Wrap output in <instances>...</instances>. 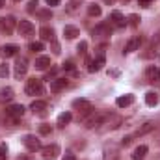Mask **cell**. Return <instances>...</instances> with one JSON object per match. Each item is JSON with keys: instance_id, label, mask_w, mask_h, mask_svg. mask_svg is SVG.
Returning a JSON list of instances; mask_svg holds the SVG:
<instances>
[{"instance_id": "cell-21", "label": "cell", "mask_w": 160, "mask_h": 160, "mask_svg": "<svg viewBox=\"0 0 160 160\" xmlns=\"http://www.w3.org/2000/svg\"><path fill=\"white\" fill-rule=\"evenodd\" d=\"M147 151H149L147 145H140V147H136L134 153H132V160H143L145 158V155H147Z\"/></svg>"}, {"instance_id": "cell-10", "label": "cell", "mask_w": 160, "mask_h": 160, "mask_svg": "<svg viewBox=\"0 0 160 160\" xmlns=\"http://www.w3.org/2000/svg\"><path fill=\"white\" fill-rule=\"evenodd\" d=\"M73 108L78 110V112H82V114H89V112H93L91 102L86 101V99H77V101H73Z\"/></svg>"}, {"instance_id": "cell-26", "label": "cell", "mask_w": 160, "mask_h": 160, "mask_svg": "<svg viewBox=\"0 0 160 160\" xmlns=\"http://www.w3.org/2000/svg\"><path fill=\"white\" fill-rule=\"evenodd\" d=\"M13 97H15V91H13L11 88H4V89H0V101H2V102L11 101Z\"/></svg>"}, {"instance_id": "cell-6", "label": "cell", "mask_w": 160, "mask_h": 160, "mask_svg": "<svg viewBox=\"0 0 160 160\" xmlns=\"http://www.w3.org/2000/svg\"><path fill=\"white\" fill-rule=\"evenodd\" d=\"M13 30H15V19L11 15L0 17V32H4L6 36H9V34H13Z\"/></svg>"}, {"instance_id": "cell-43", "label": "cell", "mask_w": 160, "mask_h": 160, "mask_svg": "<svg viewBox=\"0 0 160 160\" xmlns=\"http://www.w3.org/2000/svg\"><path fill=\"white\" fill-rule=\"evenodd\" d=\"M6 6V0H0V8H4Z\"/></svg>"}, {"instance_id": "cell-40", "label": "cell", "mask_w": 160, "mask_h": 160, "mask_svg": "<svg viewBox=\"0 0 160 160\" xmlns=\"http://www.w3.org/2000/svg\"><path fill=\"white\" fill-rule=\"evenodd\" d=\"M47 4H48V6H58L60 0H47Z\"/></svg>"}, {"instance_id": "cell-2", "label": "cell", "mask_w": 160, "mask_h": 160, "mask_svg": "<svg viewBox=\"0 0 160 160\" xmlns=\"http://www.w3.org/2000/svg\"><path fill=\"white\" fill-rule=\"evenodd\" d=\"M24 91H26V95H30V97L43 95V93H45V86H43V80H39V78H30V80H26Z\"/></svg>"}, {"instance_id": "cell-1", "label": "cell", "mask_w": 160, "mask_h": 160, "mask_svg": "<svg viewBox=\"0 0 160 160\" xmlns=\"http://www.w3.org/2000/svg\"><path fill=\"white\" fill-rule=\"evenodd\" d=\"M114 118V114H110V112H95V114H91L88 119H86V128H95V127H101V125H106L108 121Z\"/></svg>"}, {"instance_id": "cell-42", "label": "cell", "mask_w": 160, "mask_h": 160, "mask_svg": "<svg viewBox=\"0 0 160 160\" xmlns=\"http://www.w3.org/2000/svg\"><path fill=\"white\" fill-rule=\"evenodd\" d=\"M63 160H77V157H75V155H65Z\"/></svg>"}, {"instance_id": "cell-23", "label": "cell", "mask_w": 160, "mask_h": 160, "mask_svg": "<svg viewBox=\"0 0 160 160\" xmlns=\"http://www.w3.org/2000/svg\"><path fill=\"white\" fill-rule=\"evenodd\" d=\"M39 36H41V39L43 41H54V30L52 28H48V26H43L39 30Z\"/></svg>"}, {"instance_id": "cell-39", "label": "cell", "mask_w": 160, "mask_h": 160, "mask_svg": "<svg viewBox=\"0 0 160 160\" xmlns=\"http://www.w3.org/2000/svg\"><path fill=\"white\" fill-rule=\"evenodd\" d=\"M153 47H155V50H157V48H160V32L155 36V39H153Z\"/></svg>"}, {"instance_id": "cell-37", "label": "cell", "mask_w": 160, "mask_h": 160, "mask_svg": "<svg viewBox=\"0 0 160 160\" xmlns=\"http://www.w3.org/2000/svg\"><path fill=\"white\" fill-rule=\"evenodd\" d=\"M62 67H63V69H65V71H75V63H73V62H71V60H69V62H65V63H63V65H62Z\"/></svg>"}, {"instance_id": "cell-22", "label": "cell", "mask_w": 160, "mask_h": 160, "mask_svg": "<svg viewBox=\"0 0 160 160\" xmlns=\"http://www.w3.org/2000/svg\"><path fill=\"white\" fill-rule=\"evenodd\" d=\"M63 36H65L67 39H75L77 36H80V32H78V28H77V26L67 24V26H63Z\"/></svg>"}, {"instance_id": "cell-33", "label": "cell", "mask_w": 160, "mask_h": 160, "mask_svg": "<svg viewBox=\"0 0 160 160\" xmlns=\"http://www.w3.org/2000/svg\"><path fill=\"white\" fill-rule=\"evenodd\" d=\"M38 6H39V2H38V0H30V2H28V13L38 11Z\"/></svg>"}, {"instance_id": "cell-17", "label": "cell", "mask_w": 160, "mask_h": 160, "mask_svg": "<svg viewBox=\"0 0 160 160\" xmlns=\"http://www.w3.org/2000/svg\"><path fill=\"white\" fill-rule=\"evenodd\" d=\"M145 80H147V82H155V80H160L158 67H155V65H149V67L145 69Z\"/></svg>"}, {"instance_id": "cell-15", "label": "cell", "mask_w": 160, "mask_h": 160, "mask_svg": "<svg viewBox=\"0 0 160 160\" xmlns=\"http://www.w3.org/2000/svg\"><path fill=\"white\" fill-rule=\"evenodd\" d=\"M140 45H142V38H140V36H136V38H132V39H128V43L125 45V52L128 54V52H134V50H140Z\"/></svg>"}, {"instance_id": "cell-16", "label": "cell", "mask_w": 160, "mask_h": 160, "mask_svg": "<svg viewBox=\"0 0 160 160\" xmlns=\"http://www.w3.org/2000/svg\"><path fill=\"white\" fill-rule=\"evenodd\" d=\"M47 102L45 101H34L32 104H30V110L34 112V114H39V116H45V112H47Z\"/></svg>"}, {"instance_id": "cell-3", "label": "cell", "mask_w": 160, "mask_h": 160, "mask_svg": "<svg viewBox=\"0 0 160 160\" xmlns=\"http://www.w3.org/2000/svg\"><path fill=\"white\" fill-rule=\"evenodd\" d=\"M86 62H88V71H89V73L101 71V69H102V65L106 63V58H104V50H101V52H99V56H97L95 60H91V58H86Z\"/></svg>"}, {"instance_id": "cell-20", "label": "cell", "mask_w": 160, "mask_h": 160, "mask_svg": "<svg viewBox=\"0 0 160 160\" xmlns=\"http://www.w3.org/2000/svg\"><path fill=\"white\" fill-rule=\"evenodd\" d=\"M52 63H50V58L48 56H39L38 60H36V69H39V71H45V69H48Z\"/></svg>"}, {"instance_id": "cell-5", "label": "cell", "mask_w": 160, "mask_h": 160, "mask_svg": "<svg viewBox=\"0 0 160 160\" xmlns=\"http://www.w3.org/2000/svg\"><path fill=\"white\" fill-rule=\"evenodd\" d=\"M22 143H24V147L28 149V151H32V153H36V151H41L43 147H41V142L34 136V134H26L24 138H22Z\"/></svg>"}, {"instance_id": "cell-25", "label": "cell", "mask_w": 160, "mask_h": 160, "mask_svg": "<svg viewBox=\"0 0 160 160\" xmlns=\"http://www.w3.org/2000/svg\"><path fill=\"white\" fill-rule=\"evenodd\" d=\"M158 101H160V97L155 91H147V93H145V102H147V106H157Z\"/></svg>"}, {"instance_id": "cell-32", "label": "cell", "mask_w": 160, "mask_h": 160, "mask_svg": "<svg viewBox=\"0 0 160 160\" xmlns=\"http://www.w3.org/2000/svg\"><path fill=\"white\" fill-rule=\"evenodd\" d=\"M77 50H78V54L86 56V52H88V43H86V41H80L78 47H77Z\"/></svg>"}, {"instance_id": "cell-36", "label": "cell", "mask_w": 160, "mask_h": 160, "mask_svg": "<svg viewBox=\"0 0 160 160\" xmlns=\"http://www.w3.org/2000/svg\"><path fill=\"white\" fill-rule=\"evenodd\" d=\"M39 132L41 134H50V132H52V127H50V125H41Z\"/></svg>"}, {"instance_id": "cell-46", "label": "cell", "mask_w": 160, "mask_h": 160, "mask_svg": "<svg viewBox=\"0 0 160 160\" xmlns=\"http://www.w3.org/2000/svg\"><path fill=\"white\" fill-rule=\"evenodd\" d=\"M158 73H160V69H158Z\"/></svg>"}, {"instance_id": "cell-41", "label": "cell", "mask_w": 160, "mask_h": 160, "mask_svg": "<svg viewBox=\"0 0 160 160\" xmlns=\"http://www.w3.org/2000/svg\"><path fill=\"white\" fill-rule=\"evenodd\" d=\"M138 2H140V4H142V6H149V4H151V2H153V0H138Z\"/></svg>"}, {"instance_id": "cell-38", "label": "cell", "mask_w": 160, "mask_h": 160, "mask_svg": "<svg viewBox=\"0 0 160 160\" xmlns=\"http://www.w3.org/2000/svg\"><path fill=\"white\" fill-rule=\"evenodd\" d=\"M132 140H134L132 136H125V138H123V142H121V145H123V147H127V145H130V142H132Z\"/></svg>"}, {"instance_id": "cell-45", "label": "cell", "mask_w": 160, "mask_h": 160, "mask_svg": "<svg viewBox=\"0 0 160 160\" xmlns=\"http://www.w3.org/2000/svg\"><path fill=\"white\" fill-rule=\"evenodd\" d=\"M13 2H21V0H13Z\"/></svg>"}, {"instance_id": "cell-4", "label": "cell", "mask_w": 160, "mask_h": 160, "mask_svg": "<svg viewBox=\"0 0 160 160\" xmlns=\"http://www.w3.org/2000/svg\"><path fill=\"white\" fill-rule=\"evenodd\" d=\"M26 73H28V60L24 56H21V58L15 60V71H13V75H15V78H22Z\"/></svg>"}, {"instance_id": "cell-11", "label": "cell", "mask_w": 160, "mask_h": 160, "mask_svg": "<svg viewBox=\"0 0 160 160\" xmlns=\"http://www.w3.org/2000/svg\"><path fill=\"white\" fill-rule=\"evenodd\" d=\"M157 128V123H153V121H147V123H143L134 134H132V138H138V136H145V134H149V132H153Z\"/></svg>"}, {"instance_id": "cell-44", "label": "cell", "mask_w": 160, "mask_h": 160, "mask_svg": "<svg viewBox=\"0 0 160 160\" xmlns=\"http://www.w3.org/2000/svg\"><path fill=\"white\" fill-rule=\"evenodd\" d=\"M17 160H28V158H26V157H22V158H21V157H19V158H17Z\"/></svg>"}, {"instance_id": "cell-30", "label": "cell", "mask_w": 160, "mask_h": 160, "mask_svg": "<svg viewBox=\"0 0 160 160\" xmlns=\"http://www.w3.org/2000/svg\"><path fill=\"white\" fill-rule=\"evenodd\" d=\"M28 48H30L32 52H41V50H43V43H41V41H36V43H30V45H28Z\"/></svg>"}, {"instance_id": "cell-14", "label": "cell", "mask_w": 160, "mask_h": 160, "mask_svg": "<svg viewBox=\"0 0 160 160\" xmlns=\"http://www.w3.org/2000/svg\"><path fill=\"white\" fill-rule=\"evenodd\" d=\"M110 21H112V24H114V26H118V28H121V26H125V24H127L125 15H123L121 11H118V9H114V11L110 13Z\"/></svg>"}, {"instance_id": "cell-7", "label": "cell", "mask_w": 160, "mask_h": 160, "mask_svg": "<svg viewBox=\"0 0 160 160\" xmlns=\"http://www.w3.org/2000/svg\"><path fill=\"white\" fill-rule=\"evenodd\" d=\"M41 153H43V160H56L58 158V155H60V145L50 143V145L43 147Z\"/></svg>"}, {"instance_id": "cell-31", "label": "cell", "mask_w": 160, "mask_h": 160, "mask_svg": "<svg viewBox=\"0 0 160 160\" xmlns=\"http://www.w3.org/2000/svg\"><path fill=\"white\" fill-rule=\"evenodd\" d=\"M128 24H130V26H138V24H140V15H136V13L128 15Z\"/></svg>"}, {"instance_id": "cell-27", "label": "cell", "mask_w": 160, "mask_h": 160, "mask_svg": "<svg viewBox=\"0 0 160 160\" xmlns=\"http://www.w3.org/2000/svg\"><path fill=\"white\" fill-rule=\"evenodd\" d=\"M80 4H82V0H69L67 6H65V11H67V13H75L80 8Z\"/></svg>"}, {"instance_id": "cell-28", "label": "cell", "mask_w": 160, "mask_h": 160, "mask_svg": "<svg viewBox=\"0 0 160 160\" xmlns=\"http://www.w3.org/2000/svg\"><path fill=\"white\" fill-rule=\"evenodd\" d=\"M88 15H91V17H99V15H101V6H97V4L88 6Z\"/></svg>"}, {"instance_id": "cell-24", "label": "cell", "mask_w": 160, "mask_h": 160, "mask_svg": "<svg viewBox=\"0 0 160 160\" xmlns=\"http://www.w3.org/2000/svg\"><path fill=\"white\" fill-rule=\"evenodd\" d=\"M71 119H73V114L71 112H63V114H60L58 116V127H65V125H69L71 123Z\"/></svg>"}, {"instance_id": "cell-9", "label": "cell", "mask_w": 160, "mask_h": 160, "mask_svg": "<svg viewBox=\"0 0 160 160\" xmlns=\"http://www.w3.org/2000/svg\"><path fill=\"white\" fill-rule=\"evenodd\" d=\"M17 28H19V34H21L22 38H30V36L36 32V28H34V24H32L30 21H19Z\"/></svg>"}, {"instance_id": "cell-13", "label": "cell", "mask_w": 160, "mask_h": 160, "mask_svg": "<svg viewBox=\"0 0 160 160\" xmlns=\"http://www.w3.org/2000/svg\"><path fill=\"white\" fill-rule=\"evenodd\" d=\"M67 86H69V82H67L65 78H54V80H50V91H52V93H60V91H63Z\"/></svg>"}, {"instance_id": "cell-29", "label": "cell", "mask_w": 160, "mask_h": 160, "mask_svg": "<svg viewBox=\"0 0 160 160\" xmlns=\"http://www.w3.org/2000/svg\"><path fill=\"white\" fill-rule=\"evenodd\" d=\"M38 15H39V19H43V21L52 19V11H50V9H39V11H38Z\"/></svg>"}, {"instance_id": "cell-18", "label": "cell", "mask_w": 160, "mask_h": 160, "mask_svg": "<svg viewBox=\"0 0 160 160\" xmlns=\"http://www.w3.org/2000/svg\"><path fill=\"white\" fill-rule=\"evenodd\" d=\"M17 45H4L0 48V56L2 58H11V56H17Z\"/></svg>"}, {"instance_id": "cell-8", "label": "cell", "mask_w": 160, "mask_h": 160, "mask_svg": "<svg viewBox=\"0 0 160 160\" xmlns=\"http://www.w3.org/2000/svg\"><path fill=\"white\" fill-rule=\"evenodd\" d=\"M6 116L11 118L13 121L21 119V118L24 116V106H22V104H11V106L6 108Z\"/></svg>"}, {"instance_id": "cell-35", "label": "cell", "mask_w": 160, "mask_h": 160, "mask_svg": "<svg viewBox=\"0 0 160 160\" xmlns=\"http://www.w3.org/2000/svg\"><path fill=\"white\" fill-rule=\"evenodd\" d=\"M8 158V145L6 143H0V160Z\"/></svg>"}, {"instance_id": "cell-34", "label": "cell", "mask_w": 160, "mask_h": 160, "mask_svg": "<svg viewBox=\"0 0 160 160\" xmlns=\"http://www.w3.org/2000/svg\"><path fill=\"white\" fill-rule=\"evenodd\" d=\"M9 75V67L6 63H0V78H6Z\"/></svg>"}, {"instance_id": "cell-12", "label": "cell", "mask_w": 160, "mask_h": 160, "mask_svg": "<svg viewBox=\"0 0 160 160\" xmlns=\"http://www.w3.org/2000/svg\"><path fill=\"white\" fill-rule=\"evenodd\" d=\"M91 34H93V38H108L112 34V28H110V24H99L93 28Z\"/></svg>"}, {"instance_id": "cell-19", "label": "cell", "mask_w": 160, "mask_h": 160, "mask_svg": "<svg viewBox=\"0 0 160 160\" xmlns=\"http://www.w3.org/2000/svg\"><path fill=\"white\" fill-rule=\"evenodd\" d=\"M132 102H134V95H130V93L121 95V97H118V101H116V104H118L119 108H127V106H130Z\"/></svg>"}]
</instances>
